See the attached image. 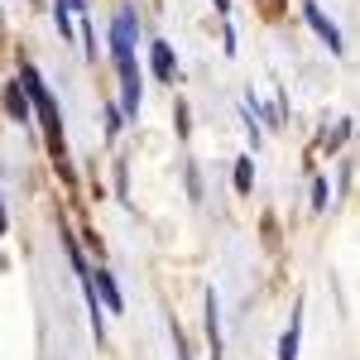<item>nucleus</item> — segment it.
<instances>
[{
  "label": "nucleus",
  "mask_w": 360,
  "mask_h": 360,
  "mask_svg": "<svg viewBox=\"0 0 360 360\" xmlns=\"http://www.w3.org/2000/svg\"><path fill=\"white\" fill-rule=\"evenodd\" d=\"M25 86H29V101L39 106V115H44V130H49V144H53V154H63V135H58V106H53L49 86H44V77H39L34 68H25Z\"/></svg>",
  "instance_id": "1"
},
{
  "label": "nucleus",
  "mask_w": 360,
  "mask_h": 360,
  "mask_svg": "<svg viewBox=\"0 0 360 360\" xmlns=\"http://www.w3.org/2000/svg\"><path fill=\"white\" fill-rule=\"evenodd\" d=\"M303 20L317 29V39H322L332 53H341V34H336V25L327 20V15H322V10H317V5H312V0H303Z\"/></svg>",
  "instance_id": "2"
},
{
  "label": "nucleus",
  "mask_w": 360,
  "mask_h": 360,
  "mask_svg": "<svg viewBox=\"0 0 360 360\" xmlns=\"http://www.w3.org/2000/svg\"><path fill=\"white\" fill-rule=\"evenodd\" d=\"M91 293H101V298H106V307H111V312H120V307H125V298H120V288H115V278L106 274V269H101V274L91 278Z\"/></svg>",
  "instance_id": "3"
},
{
  "label": "nucleus",
  "mask_w": 360,
  "mask_h": 360,
  "mask_svg": "<svg viewBox=\"0 0 360 360\" xmlns=\"http://www.w3.org/2000/svg\"><path fill=\"white\" fill-rule=\"evenodd\" d=\"M154 72H159V82H173V49L168 44H154Z\"/></svg>",
  "instance_id": "4"
},
{
  "label": "nucleus",
  "mask_w": 360,
  "mask_h": 360,
  "mask_svg": "<svg viewBox=\"0 0 360 360\" xmlns=\"http://www.w3.org/2000/svg\"><path fill=\"white\" fill-rule=\"evenodd\" d=\"M278 360H298V307H293V327L278 341Z\"/></svg>",
  "instance_id": "5"
},
{
  "label": "nucleus",
  "mask_w": 360,
  "mask_h": 360,
  "mask_svg": "<svg viewBox=\"0 0 360 360\" xmlns=\"http://www.w3.org/2000/svg\"><path fill=\"white\" fill-rule=\"evenodd\" d=\"M5 111L15 120H29V96H20V86H5Z\"/></svg>",
  "instance_id": "6"
},
{
  "label": "nucleus",
  "mask_w": 360,
  "mask_h": 360,
  "mask_svg": "<svg viewBox=\"0 0 360 360\" xmlns=\"http://www.w3.org/2000/svg\"><path fill=\"white\" fill-rule=\"evenodd\" d=\"M250 183H255V164L240 159V164H236V193H250Z\"/></svg>",
  "instance_id": "7"
},
{
  "label": "nucleus",
  "mask_w": 360,
  "mask_h": 360,
  "mask_svg": "<svg viewBox=\"0 0 360 360\" xmlns=\"http://www.w3.org/2000/svg\"><path fill=\"white\" fill-rule=\"evenodd\" d=\"M312 207H327V183H322V178L312 183Z\"/></svg>",
  "instance_id": "8"
},
{
  "label": "nucleus",
  "mask_w": 360,
  "mask_h": 360,
  "mask_svg": "<svg viewBox=\"0 0 360 360\" xmlns=\"http://www.w3.org/2000/svg\"><path fill=\"white\" fill-rule=\"evenodd\" d=\"M217 10H221V15H226V10H231V0H217Z\"/></svg>",
  "instance_id": "9"
},
{
  "label": "nucleus",
  "mask_w": 360,
  "mask_h": 360,
  "mask_svg": "<svg viewBox=\"0 0 360 360\" xmlns=\"http://www.w3.org/2000/svg\"><path fill=\"white\" fill-rule=\"evenodd\" d=\"M0 231H5V212H0Z\"/></svg>",
  "instance_id": "10"
}]
</instances>
